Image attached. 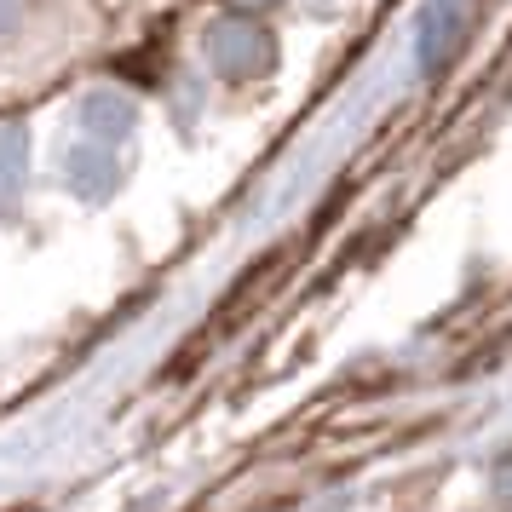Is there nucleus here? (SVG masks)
<instances>
[{"instance_id":"nucleus-1","label":"nucleus","mask_w":512,"mask_h":512,"mask_svg":"<svg viewBox=\"0 0 512 512\" xmlns=\"http://www.w3.org/2000/svg\"><path fill=\"white\" fill-rule=\"evenodd\" d=\"M202 52H208V64L225 81H259V75H271L277 64V47H271V35L254 24V18H219V24L202 35Z\"/></svg>"},{"instance_id":"nucleus-2","label":"nucleus","mask_w":512,"mask_h":512,"mask_svg":"<svg viewBox=\"0 0 512 512\" xmlns=\"http://www.w3.org/2000/svg\"><path fill=\"white\" fill-rule=\"evenodd\" d=\"M420 35H426V52H432V58H449L455 41L466 35L461 0H432V6L420 12Z\"/></svg>"},{"instance_id":"nucleus-3","label":"nucleus","mask_w":512,"mask_h":512,"mask_svg":"<svg viewBox=\"0 0 512 512\" xmlns=\"http://www.w3.org/2000/svg\"><path fill=\"white\" fill-rule=\"evenodd\" d=\"M18 185H24V133L0 127V208L18 196Z\"/></svg>"},{"instance_id":"nucleus-4","label":"nucleus","mask_w":512,"mask_h":512,"mask_svg":"<svg viewBox=\"0 0 512 512\" xmlns=\"http://www.w3.org/2000/svg\"><path fill=\"white\" fill-rule=\"evenodd\" d=\"M18 12H24V0H0V35L18 29Z\"/></svg>"},{"instance_id":"nucleus-5","label":"nucleus","mask_w":512,"mask_h":512,"mask_svg":"<svg viewBox=\"0 0 512 512\" xmlns=\"http://www.w3.org/2000/svg\"><path fill=\"white\" fill-rule=\"evenodd\" d=\"M277 0H231V12L236 18H259V12H271Z\"/></svg>"}]
</instances>
